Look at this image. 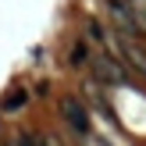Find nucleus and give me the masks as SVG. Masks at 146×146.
Here are the masks:
<instances>
[{
  "label": "nucleus",
  "instance_id": "39448f33",
  "mask_svg": "<svg viewBox=\"0 0 146 146\" xmlns=\"http://www.w3.org/2000/svg\"><path fill=\"white\" fill-rule=\"evenodd\" d=\"M25 104H29V93H25V89H14V93H7V96L0 100V111L11 114V111H21Z\"/></svg>",
  "mask_w": 146,
  "mask_h": 146
},
{
  "label": "nucleus",
  "instance_id": "7ed1b4c3",
  "mask_svg": "<svg viewBox=\"0 0 146 146\" xmlns=\"http://www.w3.org/2000/svg\"><path fill=\"white\" fill-rule=\"evenodd\" d=\"M89 64H93L96 82H104V86H121V82H125V68H121L111 54H100L96 61H89Z\"/></svg>",
  "mask_w": 146,
  "mask_h": 146
},
{
  "label": "nucleus",
  "instance_id": "423d86ee",
  "mask_svg": "<svg viewBox=\"0 0 146 146\" xmlns=\"http://www.w3.org/2000/svg\"><path fill=\"white\" fill-rule=\"evenodd\" d=\"M14 146H54V139H46V135H36V132H21Z\"/></svg>",
  "mask_w": 146,
  "mask_h": 146
},
{
  "label": "nucleus",
  "instance_id": "20e7f679",
  "mask_svg": "<svg viewBox=\"0 0 146 146\" xmlns=\"http://www.w3.org/2000/svg\"><path fill=\"white\" fill-rule=\"evenodd\" d=\"M89 61H93V57H89V43H86V39H75L71 50H68V64H71V68H86Z\"/></svg>",
  "mask_w": 146,
  "mask_h": 146
},
{
  "label": "nucleus",
  "instance_id": "f257e3e1",
  "mask_svg": "<svg viewBox=\"0 0 146 146\" xmlns=\"http://www.w3.org/2000/svg\"><path fill=\"white\" fill-rule=\"evenodd\" d=\"M114 43H118L121 61L128 64V71H135V75L146 82V46L139 43V36H135V32H125V29H118V32H114Z\"/></svg>",
  "mask_w": 146,
  "mask_h": 146
},
{
  "label": "nucleus",
  "instance_id": "0eeeda50",
  "mask_svg": "<svg viewBox=\"0 0 146 146\" xmlns=\"http://www.w3.org/2000/svg\"><path fill=\"white\" fill-rule=\"evenodd\" d=\"M86 32H89V39H96V43H107V29L100 25L96 18H89V21H86Z\"/></svg>",
  "mask_w": 146,
  "mask_h": 146
},
{
  "label": "nucleus",
  "instance_id": "f03ea898",
  "mask_svg": "<svg viewBox=\"0 0 146 146\" xmlns=\"http://www.w3.org/2000/svg\"><path fill=\"white\" fill-rule=\"evenodd\" d=\"M61 118H64V125H68L71 132H78V135H89V128H93L89 111H86V104L78 96H61Z\"/></svg>",
  "mask_w": 146,
  "mask_h": 146
}]
</instances>
